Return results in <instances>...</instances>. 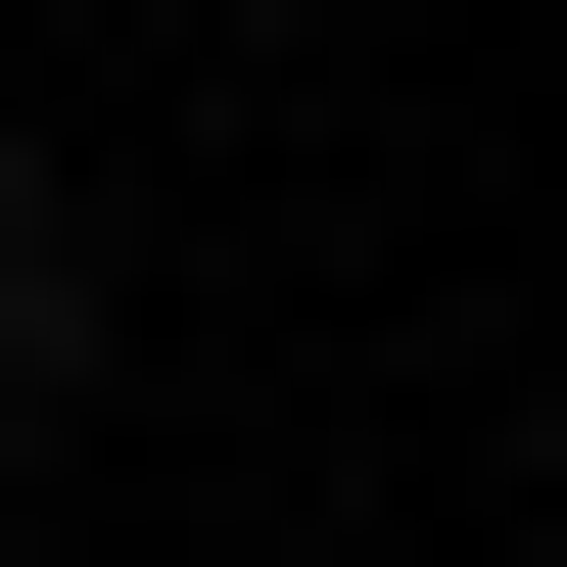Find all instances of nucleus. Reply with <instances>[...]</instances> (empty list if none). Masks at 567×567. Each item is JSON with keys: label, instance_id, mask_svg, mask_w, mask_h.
I'll return each instance as SVG.
<instances>
[{"label": "nucleus", "instance_id": "nucleus-1", "mask_svg": "<svg viewBox=\"0 0 567 567\" xmlns=\"http://www.w3.org/2000/svg\"><path fill=\"white\" fill-rule=\"evenodd\" d=\"M95 379V189H48V142H0V425Z\"/></svg>", "mask_w": 567, "mask_h": 567}]
</instances>
